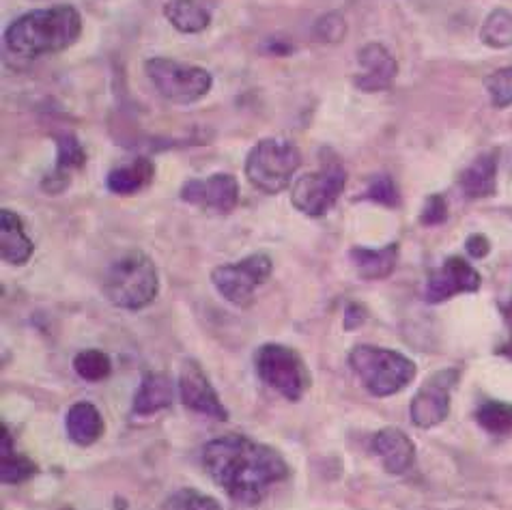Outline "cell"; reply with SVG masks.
<instances>
[{"label": "cell", "instance_id": "obj_1", "mask_svg": "<svg viewBox=\"0 0 512 510\" xmlns=\"http://www.w3.org/2000/svg\"><path fill=\"white\" fill-rule=\"evenodd\" d=\"M203 463L213 483L231 500L254 506L267 491L287 478L289 467L280 452L244 435H224L203 448Z\"/></svg>", "mask_w": 512, "mask_h": 510}, {"label": "cell", "instance_id": "obj_2", "mask_svg": "<svg viewBox=\"0 0 512 510\" xmlns=\"http://www.w3.org/2000/svg\"><path fill=\"white\" fill-rule=\"evenodd\" d=\"M82 33L80 11L71 5L28 11L7 28L5 41L11 52L20 56L54 54L74 46Z\"/></svg>", "mask_w": 512, "mask_h": 510}, {"label": "cell", "instance_id": "obj_3", "mask_svg": "<svg viewBox=\"0 0 512 510\" xmlns=\"http://www.w3.org/2000/svg\"><path fill=\"white\" fill-rule=\"evenodd\" d=\"M160 291V278L149 254L125 252L108 267L104 276V295L110 304L123 310H140L149 306Z\"/></svg>", "mask_w": 512, "mask_h": 510}, {"label": "cell", "instance_id": "obj_4", "mask_svg": "<svg viewBox=\"0 0 512 510\" xmlns=\"http://www.w3.org/2000/svg\"><path fill=\"white\" fill-rule=\"evenodd\" d=\"M349 364L362 386L379 399L401 392L418 373L416 364L403 353L373 345H358L351 349Z\"/></svg>", "mask_w": 512, "mask_h": 510}, {"label": "cell", "instance_id": "obj_5", "mask_svg": "<svg viewBox=\"0 0 512 510\" xmlns=\"http://www.w3.org/2000/svg\"><path fill=\"white\" fill-rule=\"evenodd\" d=\"M302 164L300 149L284 138H265L246 160V177L256 190L278 194L289 188L293 175Z\"/></svg>", "mask_w": 512, "mask_h": 510}, {"label": "cell", "instance_id": "obj_6", "mask_svg": "<svg viewBox=\"0 0 512 510\" xmlns=\"http://www.w3.org/2000/svg\"><path fill=\"white\" fill-rule=\"evenodd\" d=\"M145 69L155 91L177 106L194 104L211 89V74L198 65H186L158 56V59H149Z\"/></svg>", "mask_w": 512, "mask_h": 510}, {"label": "cell", "instance_id": "obj_7", "mask_svg": "<svg viewBox=\"0 0 512 510\" xmlns=\"http://www.w3.org/2000/svg\"><path fill=\"white\" fill-rule=\"evenodd\" d=\"M256 373L269 388L278 390L289 401L302 399L310 377L300 353L278 343L263 345L256 351Z\"/></svg>", "mask_w": 512, "mask_h": 510}, {"label": "cell", "instance_id": "obj_8", "mask_svg": "<svg viewBox=\"0 0 512 510\" xmlns=\"http://www.w3.org/2000/svg\"><path fill=\"white\" fill-rule=\"evenodd\" d=\"M274 263L267 254H250L244 261L235 265L216 267L211 274L213 287L224 297L226 302L235 306H248L256 289L272 276Z\"/></svg>", "mask_w": 512, "mask_h": 510}, {"label": "cell", "instance_id": "obj_9", "mask_svg": "<svg viewBox=\"0 0 512 510\" xmlns=\"http://www.w3.org/2000/svg\"><path fill=\"white\" fill-rule=\"evenodd\" d=\"M345 183L347 173L343 166H325L319 173H310L297 179L291 190V203L302 214L310 218H321L336 205L345 190Z\"/></svg>", "mask_w": 512, "mask_h": 510}, {"label": "cell", "instance_id": "obj_10", "mask_svg": "<svg viewBox=\"0 0 512 510\" xmlns=\"http://www.w3.org/2000/svg\"><path fill=\"white\" fill-rule=\"evenodd\" d=\"M459 381V371L446 368L435 373L411 401V422L420 429H433L450 414V390Z\"/></svg>", "mask_w": 512, "mask_h": 510}, {"label": "cell", "instance_id": "obj_11", "mask_svg": "<svg viewBox=\"0 0 512 510\" xmlns=\"http://www.w3.org/2000/svg\"><path fill=\"white\" fill-rule=\"evenodd\" d=\"M179 396L181 403L192 412L205 414L213 420H229V412L218 399V392L213 390L211 381L196 360H183L179 368Z\"/></svg>", "mask_w": 512, "mask_h": 510}, {"label": "cell", "instance_id": "obj_12", "mask_svg": "<svg viewBox=\"0 0 512 510\" xmlns=\"http://www.w3.org/2000/svg\"><path fill=\"white\" fill-rule=\"evenodd\" d=\"M482 285L480 274L461 257H450L426 282V302L439 304L459 293H476Z\"/></svg>", "mask_w": 512, "mask_h": 510}, {"label": "cell", "instance_id": "obj_13", "mask_svg": "<svg viewBox=\"0 0 512 510\" xmlns=\"http://www.w3.org/2000/svg\"><path fill=\"white\" fill-rule=\"evenodd\" d=\"M358 61L362 65V74L355 76L353 82L360 91L379 93L392 87L398 74V63L381 44L364 46L358 54Z\"/></svg>", "mask_w": 512, "mask_h": 510}, {"label": "cell", "instance_id": "obj_14", "mask_svg": "<svg viewBox=\"0 0 512 510\" xmlns=\"http://www.w3.org/2000/svg\"><path fill=\"white\" fill-rule=\"evenodd\" d=\"M373 452L390 474H405L416 461V446L401 429H381L373 439Z\"/></svg>", "mask_w": 512, "mask_h": 510}, {"label": "cell", "instance_id": "obj_15", "mask_svg": "<svg viewBox=\"0 0 512 510\" xmlns=\"http://www.w3.org/2000/svg\"><path fill=\"white\" fill-rule=\"evenodd\" d=\"M33 242L24 233L22 218L16 211L3 209L0 211V252H3L5 263L24 265L33 257Z\"/></svg>", "mask_w": 512, "mask_h": 510}, {"label": "cell", "instance_id": "obj_16", "mask_svg": "<svg viewBox=\"0 0 512 510\" xmlns=\"http://www.w3.org/2000/svg\"><path fill=\"white\" fill-rule=\"evenodd\" d=\"M173 384L162 373H147L142 377L140 386L134 396V414L136 416H151L158 414L162 409L170 407L173 403Z\"/></svg>", "mask_w": 512, "mask_h": 510}, {"label": "cell", "instance_id": "obj_17", "mask_svg": "<svg viewBox=\"0 0 512 510\" xmlns=\"http://www.w3.org/2000/svg\"><path fill=\"white\" fill-rule=\"evenodd\" d=\"M65 427H67V435L71 442L78 446H91L104 435L106 424H104L102 414L97 412L95 405L82 401V403H76L67 412Z\"/></svg>", "mask_w": 512, "mask_h": 510}, {"label": "cell", "instance_id": "obj_18", "mask_svg": "<svg viewBox=\"0 0 512 510\" xmlns=\"http://www.w3.org/2000/svg\"><path fill=\"white\" fill-rule=\"evenodd\" d=\"M349 259L364 280H381L388 278L398 263V244H390L386 248H353Z\"/></svg>", "mask_w": 512, "mask_h": 510}, {"label": "cell", "instance_id": "obj_19", "mask_svg": "<svg viewBox=\"0 0 512 510\" xmlns=\"http://www.w3.org/2000/svg\"><path fill=\"white\" fill-rule=\"evenodd\" d=\"M461 190L469 198H487L495 194L497 186V155L482 153L469 164L459 179Z\"/></svg>", "mask_w": 512, "mask_h": 510}, {"label": "cell", "instance_id": "obj_20", "mask_svg": "<svg viewBox=\"0 0 512 510\" xmlns=\"http://www.w3.org/2000/svg\"><path fill=\"white\" fill-rule=\"evenodd\" d=\"M153 173H155L153 162L149 158H136L130 164H123L115 170H110V175L106 179L108 190L123 196L136 194L145 186H149Z\"/></svg>", "mask_w": 512, "mask_h": 510}, {"label": "cell", "instance_id": "obj_21", "mask_svg": "<svg viewBox=\"0 0 512 510\" xmlns=\"http://www.w3.org/2000/svg\"><path fill=\"white\" fill-rule=\"evenodd\" d=\"M164 16L179 33L186 35L203 33L211 22L209 11L196 0H168L164 5Z\"/></svg>", "mask_w": 512, "mask_h": 510}, {"label": "cell", "instance_id": "obj_22", "mask_svg": "<svg viewBox=\"0 0 512 510\" xmlns=\"http://www.w3.org/2000/svg\"><path fill=\"white\" fill-rule=\"evenodd\" d=\"M37 474V465L13 450L9 429L3 427V446H0V478L5 485H20Z\"/></svg>", "mask_w": 512, "mask_h": 510}, {"label": "cell", "instance_id": "obj_23", "mask_svg": "<svg viewBox=\"0 0 512 510\" xmlns=\"http://www.w3.org/2000/svg\"><path fill=\"white\" fill-rule=\"evenodd\" d=\"M237 198H239V186L233 175L218 173V175H211L205 181V207L213 211V214H220V216L231 214L237 205Z\"/></svg>", "mask_w": 512, "mask_h": 510}, {"label": "cell", "instance_id": "obj_24", "mask_svg": "<svg viewBox=\"0 0 512 510\" xmlns=\"http://www.w3.org/2000/svg\"><path fill=\"white\" fill-rule=\"evenodd\" d=\"M482 41L489 48L502 50L512 46V13L506 9H495L482 24Z\"/></svg>", "mask_w": 512, "mask_h": 510}, {"label": "cell", "instance_id": "obj_25", "mask_svg": "<svg viewBox=\"0 0 512 510\" xmlns=\"http://www.w3.org/2000/svg\"><path fill=\"white\" fill-rule=\"evenodd\" d=\"M476 420L485 431L493 435H506L512 431V403L489 401L480 405Z\"/></svg>", "mask_w": 512, "mask_h": 510}, {"label": "cell", "instance_id": "obj_26", "mask_svg": "<svg viewBox=\"0 0 512 510\" xmlns=\"http://www.w3.org/2000/svg\"><path fill=\"white\" fill-rule=\"evenodd\" d=\"M87 162V155H84L82 145L74 134H63L56 136V168L54 173L69 177V173L82 168Z\"/></svg>", "mask_w": 512, "mask_h": 510}, {"label": "cell", "instance_id": "obj_27", "mask_svg": "<svg viewBox=\"0 0 512 510\" xmlns=\"http://www.w3.org/2000/svg\"><path fill=\"white\" fill-rule=\"evenodd\" d=\"M74 371L84 381H104L112 373V362L104 351L87 349L74 358Z\"/></svg>", "mask_w": 512, "mask_h": 510}, {"label": "cell", "instance_id": "obj_28", "mask_svg": "<svg viewBox=\"0 0 512 510\" xmlns=\"http://www.w3.org/2000/svg\"><path fill=\"white\" fill-rule=\"evenodd\" d=\"M158 510H222L216 498L196 489H179L160 504Z\"/></svg>", "mask_w": 512, "mask_h": 510}, {"label": "cell", "instance_id": "obj_29", "mask_svg": "<svg viewBox=\"0 0 512 510\" xmlns=\"http://www.w3.org/2000/svg\"><path fill=\"white\" fill-rule=\"evenodd\" d=\"M491 102L497 108L512 106V67H502L485 78Z\"/></svg>", "mask_w": 512, "mask_h": 510}, {"label": "cell", "instance_id": "obj_30", "mask_svg": "<svg viewBox=\"0 0 512 510\" xmlns=\"http://www.w3.org/2000/svg\"><path fill=\"white\" fill-rule=\"evenodd\" d=\"M312 33H315V39L321 41V44H338V41H343L347 35V22L340 13L332 11L321 20H317Z\"/></svg>", "mask_w": 512, "mask_h": 510}, {"label": "cell", "instance_id": "obj_31", "mask_svg": "<svg viewBox=\"0 0 512 510\" xmlns=\"http://www.w3.org/2000/svg\"><path fill=\"white\" fill-rule=\"evenodd\" d=\"M364 198H368V201H375L383 207H398V203H401V194H398V188L394 186V181L386 175H379L373 179Z\"/></svg>", "mask_w": 512, "mask_h": 510}, {"label": "cell", "instance_id": "obj_32", "mask_svg": "<svg viewBox=\"0 0 512 510\" xmlns=\"http://www.w3.org/2000/svg\"><path fill=\"white\" fill-rule=\"evenodd\" d=\"M448 220V205L444 201V196L433 194L426 198L424 209L420 214V222L426 226H437V224H444Z\"/></svg>", "mask_w": 512, "mask_h": 510}, {"label": "cell", "instance_id": "obj_33", "mask_svg": "<svg viewBox=\"0 0 512 510\" xmlns=\"http://www.w3.org/2000/svg\"><path fill=\"white\" fill-rule=\"evenodd\" d=\"M181 198L194 207H205V181L190 179L183 183Z\"/></svg>", "mask_w": 512, "mask_h": 510}, {"label": "cell", "instance_id": "obj_34", "mask_svg": "<svg viewBox=\"0 0 512 510\" xmlns=\"http://www.w3.org/2000/svg\"><path fill=\"white\" fill-rule=\"evenodd\" d=\"M465 250H467L469 257H474V259H485L487 254L491 252V244H489V239H487L485 235H472V237L467 239Z\"/></svg>", "mask_w": 512, "mask_h": 510}, {"label": "cell", "instance_id": "obj_35", "mask_svg": "<svg viewBox=\"0 0 512 510\" xmlns=\"http://www.w3.org/2000/svg\"><path fill=\"white\" fill-rule=\"evenodd\" d=\"M366 317H368V313L362 304H349L345 310V330L347 332L358 330L360 325L366 321Z\"/></svg>", "mask_w": 512, "mask_h": 510}, {"label": "cell", "instance_id": "obj_36", "mask_svg": "<svg viewBox=\"0 0 512 510\" xmlns=\"http://www.w3.org/2000/svg\"><path fill=\"white\" fill-rule=\"evenodd\" d=\"M504 313H506V317H508V319H510V323H512V302L504 308Z\"/></svg>", "mask_w": 512, "mask_h": 510}]
</instances>
